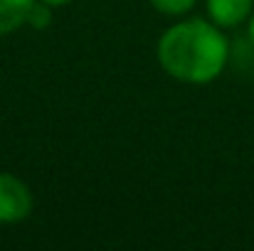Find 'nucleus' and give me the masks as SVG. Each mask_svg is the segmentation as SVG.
<instances>
[{
    "label": "nucleus",
    "mask_w": 254,
    "mask_h": 251,
    "mask_svg": "<svg viewBox=\"0 0 254 251\" xmlns=\"http://www.w3.org/2000/svg\"><path fill=\"white\" fill-rule=\"evenodd\" d=\"M156 57L170 79L190 86L212 84L230 62V40L210 17H185L161 35Z\"/></svg>",
    "instance_id": "1"
},
{
    "label": "nucleus",
    "mask_w": 254,
    "mask_h": 251,
    "mask_svg": "<svg viewBox=\"0 0 254 251\" xmlns=\"http://www.w3.org/2000/svg\"><path fill=\"white\" fill-rule=\"evenodd\" d=\"M32 192L12 172H0V224H17L32 214Z\"/></svg>",
    "instance_id": "2"
},
{
    "label": "nucleus",
    "mask_w": 254,
    "mask_h": 251,
    "mask_svg": "<svg viewBox=\"0 0 254 251\" xmlns=\"http://www.w3.org/2000/svg\"><path fill=\"white\" fill-rule=\"evenodd\" d=\"M205 12L217 27L235 30L247 25L254 12V0H205Z\"/></svg>",
    "instance_id": "3"
},
{
    "label": "nucleus",
    "mask_w": 254,
    "mask_h": 251,
    "mask_svg": "<svg viewBox=\"0 0 254 251\" xmlns=\"http://www.w3.org/2000/svg\"><path fill=\"white\" fill-rule=\"evenodd\" d=\"M35 0H0V37L15 32L27 22V12Z\"/></svg>",
    "instance_id": "4"
},
{
    "label": "nucleus",
    "mask_w": 254,
    "mask_h": 251,
    "mask_svg": "<svg viewBox=\"0 0 254 251\" xmlns=\"http://www.w3.org/2000/svg\"><path fill=\"white\" fill-rule=\"evenodd\" d=\"M153 5V10H158L161 15H168V17H180V15H188L197 0H148Z\"/></svg>",
    "instance_id": "5"
},
{
    "label": "nucleus",
    "mask_w": 254,
    "mask_h": 251,
    "mask_svg": "<svg viewBox=\"0 0 254 251\" xmlns=\"http://www.w3.org/2000/svg\"><path fill=\"white\" fill-rule=\"evenodd\" d=\"M50 20H52V7L45 5L42 0H35L32 7H30V12H27V25H32V27H47Z\"/></svg>",
    "instance_id": "6"
},
{
    "label": "nucleus",
    "mask_w": 254,
    "mask_h": 251,
    "mask_svg": "<svg viewBox=\"0 0 254 251\" xmlns=\"http://www.w3.org/2000/svg\"><path fill=\"white\" fill-rule=\"evenodd\" d=\"M247 40L252 42V47H254V12L250 15V20H247Z\"/></svg>",
    "instance_id": "7"
},
{
    "label": "nucleus",
    "mask_w": 254,
    "mask_h": 251,
    "mask_svg": "<svg viewBox=\"0 0 254 251\" xmlns=\"http://www.w3.org/2000/svg\"><path fill=\"white\" fill-rule=\"evenodd\" d=\"M45 5H50V7H62V5H69L72 0H42Z\"/></svg>",
    "instance_id": "8"
}]
</instances>
